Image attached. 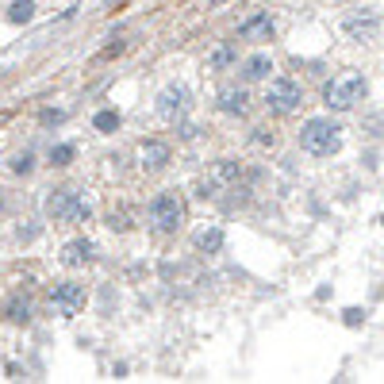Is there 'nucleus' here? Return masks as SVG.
Wrapping results in <instances>:
<instances>
[{"label":"nucleus","instance_id":"f8f14e48","mask_svg":"<svg viewBox=\"0 0 384 384\" xmlns=\"http://www.w3.org/2000/svg\"><path fill=\"white\" fill-rule=\"evenodd\" d=\"M242 39H254V42L273 39V20H269V16H254V20H246L242 23Z\"/></svg>","mask_w":384,"mask_h":384},{"label":"nucleus","instance_id":"20e7f679","mask_svg":"<svg viewBox=\"0 0 384 384\" xmlns=\"http://www.w3.org/2000/svg\"><path fill=\"white\" fill-rule=\"evenodd\" d=\"M150 223L165 234L181 231V223H185V200H181L177 192H162V196L150 204Z\"/></svg>","mask_w":384,"mask_h":384},{"label":"nucleus","instance_id":"7ed1b4c3","mask_svg":"<svg viewBox=\"0 0 384 384\" xmlns=\"http://www.w3.org/2000/svg\"><path fill=\"white\" fill-rule=\"evenodd\" d=\"M47 215L54 223H81V220H89V204L73 188H58L47 196Z\"/></svg>","mask_w":384,"mask_h":384},{"label":"nucleus","instance_id":"9d476101","mask_svg":"<svg viewBox=\"0 0 384 384\" xmlns=\"http://www.w3.org/2000/svg\"><path fill=\"white\" fill-rule=\"evenodd\" d=\"M246 108H250L246 89H223L220 92V112H227V116H246Z\"/></svg>","mask_w":384,"mask_h":384},{"label":"nucleus","instance_id":"dca6fc26","mask_svg":"<svg viewBox=\"0 0 384 384\" xmlns=\"http://www.w3.org/2000/svg\"><path fill=\"white\" fill-rule=\"evenodd\" d=\"M31 16H35L31 0H12V8H8V20H12V23H28Z\"/></svg>","mask_w":384,"mask_h":384},{"label":"nucleus","instance_id":"2eb2a0df","mask_svg":"<svg viewBox=\"0 0 384 384\" xmlns=\"http://www.w3.org/2000/svg\"><path fill=\"white\" fill-rule=\"evenodd\" d=\"M4 319L8 323H28L31 319V304L20 300V296H16V300H4Z\"/></svg>","mask_w":384,"mask_h":384},{"label":"nucleus","instance_id":"423d86ee","mask_svg":"<svg viewBox=\"0 0 384 384\" xmlns=\"http://www.w3.org/2000/svg\"><path fill=\"white\" fill-rule=\"evenodd\" d=\"M50 308H54L62 319H73L77 311L85 308V284H73V281L54 284V292H50Z\"/></svg>","mask_w":384,"mask_h":384},{"label":"nucleus","instance_id":"a211bd4d","mask_svg":"<svg viewBox=\"0 0 384 384\" xmlns=\"http://www.w3.org/2000/svg\"><path fill=\"white\" fill-rule=\"evenodd\" d=\"M92 127H96V131H104V135H108V131H116V127H119V116H116V112H96Z\"/></svg>","mask_w":384,"mask_h":384},{"label":"nucleus","instance_id":"4be33fe9","mask_svg":"<svg viewBox=\"0 0 384 384\" xmlns=\"http://www.w3.org/2000/svg\"><path fill=\"white\" fill-rule=\"evenodd\" d=\"M342 316H346V323H350V327H357V323L365 319V311H357V308H350V311H342Z\"/></svg>","mask_w":384,"mask_h":384},{"label":"nucleus","instance_id":"9b49d317","mask_svg":"<svg viewBox=\"0 0 384 384\" xmlns=\"http://www.w3.org/2000/svg\"><path fill=\"white\" fill-rule=\"evenodd\" d=\"M138 158H143L146 169H162V165L169 162V146H165V143H154V138H150V143L138 146Z\"/></svg>","mask_w":384,"mask_h":384},{"label":"nucleus","instance_id":"0eeeda50","mask_svg":"<svg viewBox=\"0 0 384 384\" xmlns=\"http://www.w3.org/2000/svg\"><path fill=\"white\" fill-rule=\"evenodd\" d=\"M158 116L165 119V124H177L181 116L188 112V89H181V85H169V89H162V96H158Z\"/></svg>","mask_w":384,"mask_h":384},{"label":"nucleus","instance_id":"f257e3e1","mask_svg":"<svg viewBox=\"0 0 384 384\" xmlns=\"http://www.w3.org/2000/svg\"><path fill=\"white\" fill-rule=\"evenodd\" d=\"M300 146L308 154H316V158H330V154H338V146H342V131L330 124V119H311V124L300 131Z\"/></svg>","mask_w":384,"mask_h":384},{"label":"nucleus","instance_id":"4468645a","mask_svg":"<svg viewBox=\"0 0 384 384\" xmlns=\"http://www.w3.org/2000/svg\"><path fill=\"white\" fill-rule=\"evenodd\" d=\"M269 69H273V62H269L265 54H254V58H246V69H242V73H246V81H265Z\"/></svg>","mask_w":384,"mask_h":384},{"label":"nucleus","instance_id":"ddd939ff","mask_svg":"<svg viewBox=\"0 0 384 384\" xmlns=\"http://www.w3.org/2000/svg\"><path fill=\"white\" fill-rule=\"evenodd\" d=\"M196 246L204 250V254H220L223 250V231L220 227H204V231H196Z\"/></svg>","mask_w":384,"mask_h":384},{"label":"nucleus","instance_id":"1a4fd4ad","mask_svg":"<svg viewBox=\"0 0 384 384\" xmlns=\"http://www.w3.org/2000/svg\"><path fill=\"white\" fill-rule=\"evenodd\" d=\"M92 258H96V246L89 239H73V242H66V246H62V265H69V269L89 265Z\"/></svg>","mask_w":384,"mask_h":384},{"label":"nucleus","instance_id":"f3484780","mask_svg":"<svg viewBox=\"0 0 384 384\" xmlns=\"http://www.w3.org/2000/svg\"><path fill=\"white\" fill-rule=\"evenodd\" d=\"M234 62V50L231 47H215L212 54H208V69H227Z\"/></svg>","mask_w":384,"mask_h":384},{"label":"nucleus","instance_id":"39448f33","mask_svg":"<svg viewBox=\"0 0 384 384\" xmlns=\"http://www.w3.org/2000/svg\"><path fill=\"white\" fill-rule=\"evenodd\" d=\"M265 104H269V112H277V116H292V112L304 104V92H300L296 81L277 77V81H269V89H265Z\"/></svg>","mask_w":384,"mask_h":384},{"label":"nucleus","instance_id":"6e6552de","mask_svg":"<svg viewBox=\"0 0 384 384\" xmlns=\"http://www.w3.org/2000/svg\"><path fill=\"white\" fill-rule=\"evenodd\" d=\"M342 31L350 35V39H357V42L377 39V31H380V16H377V12H369V8H361V12H350V16L342 20Z\"/></svg>","mask_w":384,"mask_h":384},{"label":"nucleus","instance_id":"6ab92c4d","mask_svg":"<svg viewBox=\"0 0 384 384\" xmlns=\"http://www.w3.org/2000/svg\"><path fill=\"white\" fill-rule=\"evenodd\" d=\"M239 162H231V158H223L220 165H215V181H234V177H239Z\"/></svg>","mask_w":384,"mask_h":384},{"label":"nucleus","instance_id":"412c9836","mask_svg":"<svg viewBox=\"0 0 384 384\" xmlns=\"http://www.w3.org/2000/svg\"><path fill=\"white\" fill-rule=\"evenodd\" d=\"M12 169H16V173H28V169H31V154H23V158H16V162H12Z\"/></svg>","mask_w":384,"mask_h":384},{"label":"nucleus","instance_id":"f03ea898","mask_svg":"<svg viewBox=\"0 0 384 384\" xmlns=\"http://www.w3.org/2000/svg\"><path fill=\"white\" fill-rule=\"evenodd\" d=\"M365 81L357 73H342V77H335V81L323 89V100H327V108H335V112H350L357 100H365Z\"/></svg>","mask_w":384,"mask_h":384},{"label":"nucleus","instance_id":"aec40b11","mask_svg":"<svg viewBox=\"0 0 384 384\" xmlns=\"http://www.w3.org/2000/svg\"><path fill=\"white\" fill-rule=\"evenodd\" d=\"M50 162H54V165H69V162H73V146H54V150H50Z\"/></svg>","mask_w":384,"mask_h":384}]
</instances>
